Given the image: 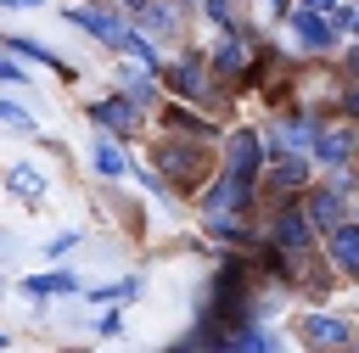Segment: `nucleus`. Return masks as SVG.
Returning <instances> with one entry per match:
<instances>
[{
  "label": "nucleus",
  "instance_id": "nucleus-10",
  "mask_svg": "<svg viewBox=\"0 0 359 353\" xmlns=\"http://www.w3.org/2000/svg\"><path fill=\"white\" fill-rule=\"evenodd\" d=\"M275 235H280V247H309V219L303 213H280Z\"/></svg>",
  "mask_w": 359,
  "mask_h": 353
},
{
  "label": "nucleus",
  "instance_id": "nucleus-19",
  "mask_svg": "<svg viewBox=\"0 0 359 353\" xmlns=\"http://www.w3.org/2000/svg\"><path fill=\"white\" fill-rule=\"evenodd\" d=\"M303 6H314V11H331V0H303Z\"/></svg>",
  "mask_w": 359,
  "mask_h": 353
},
{
  "label": "nucleus",
  "instance_id": "nucleus-12",
  "mask_svg": "<svg viewBox=\"0 0 359 353\" xmlns=\"http://www.w3.org/2000/svg\"><path fill=\"white\" fill-rule=\"evenodd\" d=\"M320 157H325V162H342V157H348V134H337V129L320 134Z\"/></svg>",
  "mask_w": 359,
  "mask_h": 353
},
{
  "label": "nucleus",
  "instance_id": "nucleus-18",
  "mask_svg": "<svg viewBox=\"0 0 359 353\" xmlns=\"http://www.w3.org/2000/svg\"><path fill=\"white\" fill-rule=\"evenodd\" d=\"M0 78H22V73H17V67H11V62H0Z\"/></svg>",
  "mask_w": 359,
  "mask_h": 353
},
{
  "label": "nucleus",
  "instance_id": "nucleus-20",
  "mask_svg": "<svg viewBox=\"0 0 359 353\" xmlns=\"http://www.w3.org/2000/svg\"><path fill=\"white\" fill-rule=\"evenodd\" d=\"M6 6H39V0H6Z\"/></svg>",
  "mask_w": 359,
  "mask_h": 353
},
{
  "label": "nucleus",
  "instance_id": "nucleus-2",
  "mask_svg": "<svg viewBox=\"0 0 359 353\" xmlns=\"http://www.w3.org/2000/svg\"><path fill=\"white\" fill-rule=\"evenodd\" d=\"M331 258L337 269L359 275V224H331Z\"/></svg>",
  "mask_w": 359,
  "mask_h": 353
},
{
  "label": "nucleus",
  "instance_id": "nucleus-5",
  "mask_svg": "<svg viewBox=\"0 0 359 353\" xmlns=\"http://www.w3.org/2000/svg\"><path fill=\"white\" fill-rule=\"evenodd\" d=\"M90 112H95V118H101V123H107V129H118V134H129V129H135V123H140V112H135V106H129V101H95V106H90Z\"/></svg>",
  "mask_w": 359,
  "mask_h": 353
},
{
  "label": "nucleus",
  "instance_id": "nucleus-9",
  "mask_svg": "<svg viewBox=\"0 0 359 353\" xmlns=\"http://www.w3.org/2000/svg\"><path fill=\"white\" fill-rule=\"evenodd\" d=\"M309 219H314L320 230H331V224L342 219V196H337V191H314V202H309Z\"/></svg>",
  "mask_w": 359,
  "mask_h": 353
},
{
  "label": "nucleus",
  "instance_id": "nucleus-11",
  "mask_svg": "<svg viewBox=\"0 0 359 353\" xmlns=\"http://www.w3.org/2000/svg\"><path fill=\"white\" fill-rule=\"evenodd\" d=\"M28 291H34V297H45V291H79V280H73V275H62V269H50V275H34V280H28Z\"/></svg>",
  "mask_w": 359,
  "mask_h": 353
},
{
  "label": "nucleus",
  "instance_id": "nucleus-16",
  "mask_svg": "<svg viewBox=\"0 0 359 353\" xmlns=\"http://www.w3.org/2000/svg\"><path fill=\"white\" fill-rule=\"evenodd\" d=\"M11 50H22V56H34V62H50V50H45V45H34V39H11Z\"/></svg>",
  "mask_w": 359,
  "mask_h": 353
},
{
  "label": "nucleus",
  "instance_id": "nucleus-15",
  "mask_svg": "<svg viewBox=\"0 0 359 353\" xmlns=\"http://www.w3.org/2000/svg\"><path fill=\"white\" fill-rule=\"evenodd\" d=\"M269 185H303V168L297 162H275L269 168Z\"/></svg>",
  "mask_w": 359,
  "mask_h": 353
},
{
  "label": "nucleus",
  "instance_id": "nucleus-7",
  "mask_svg": "<svg viewBox=\"0 0 359 353\" xmlns=\"http://www.w3.org/2000/svg\"><path fill=\"white\" fill-rule=\"evenodd\" d=\"M292 22H297V39H303V45H331V22H320V17H314V6L292 11Z\"/></svg>",
  "mask_w": 359,
  "mask_h": 353
},
{
  "label": "nucleus",
  "instance_id": "nucleus-3",
  "mask_svg": "<svg viewBox=\"0 0 359 353\" xmlns=\"http://www.w3.org/2000/svg\"><path fill=\"white\" fill-rule=\"evenodd\" d=\"M163 168H168L180 185H191V179L202 174V157H196V146H163Z\"/></svg>",
  "mask_w": 359,
  "mask_h": 353
},
{
  "label": "nucleus",
  "instance_id": "nucleus-23",
  "mask_svg": "<svg viewBox=\"0 0 359 353\" xmlns=\"http://www.w3.org/2000/svg\"><path fill=\"white\" fill-rule=\"evenodd\" d=\"M348 106H359V95H353V101H348Z\"/></svg>",
  "mask_w": 359,
  "mask_h": 353
},
{
  "label": "nucleus",
  "instance_id": "nucleus-6",
  "mask_svg": "<svg viewBox=\"0 0 359 353\" xmlns=\"http://www.w3.org/2000/svg\"><path fill=\"white\" fill-rule=\"evenodd\" d=\"M303 331H309V342H331V347H342V342H353V331H348L342 319H331V314H314V319H309Z\"/></svg>",
  "mask_w": 359,
  "mask_h": 353
},
{
  "label": "nucleus",
  "instance_id": "nucleus-14",
  "mask_svg": "<svg viewBox=\"0 0 359 353\" xmlns=\"http://www.w3.org/2000/svg\"><path fill=\"white\" fill-rule=\"evenodd\" d=\"M95 168H101V174H123V151H118V146H101V151H95Z\"/></svg>",
  "mask_w": 359,
  "mask_h": 353
},
{
  "label": "nucleus",
  "instance_id": "nucleus-17",
  "mask_svg": "<svg viewBox=\"0 0 359 353\" xmlns=\"http://www.w3.org/2000/svg\"><path fill=\"white\" fill-rule=\"evenodd\" d=\"M0 118H6V123H28V118H22V112H17L11 101H0Z\"/></svg>",
  "mask_w": 359,
  "mask_h": 353
},
{
  "label": "nucleus",
  "instance_id": "nucleus-4",
  "mask_svg": "<svg viewBox=\"0 0 359 353\" xmlns=\"http://www.w3.org/2000/svg\"><path fill=\"white\" fill-rule=\"evenodd\" d=\"M230 174L252 185V174H258V140H252V134H236V140H230Z\"/></svg>",
  "mask_w": 359,
  "mask_h": 353
},
{
  "label": "nucleus",
  "instance_id": "nucleus-1",
  "mask_svg": "<svg viewBox=\"0 0 359 353\" xmlns=\"http://www.w3.org/2000/svg\"><path fill=\"white\" fill-rule=\"evenodd\" d=\"M67 17H73L79 28H90L95 39H107V45H118V50H123V45H129V34H135V28L123 22V17H112V11H101V6H73Z\"/></svg>",
  "mask_w": 359,
  "mask_h": 353
},
{
  "label": "nucleus",
  "instance_id": "nucleus-24",
  "mask_svg": "<svg viewBox=\"0 0 359 353\" xmlns=\"http://www.w3.org/2000/svg\"><path fill=\"white\" fill-rule=\"evenodd\" d=\"M0 347H6V336H0Z\"/></svg>",
  "mask_w": 359,
  "mask_h": 353
},
{
  "label": "nucleus",
  "instance_id": "nucleus-13",
  "mask_svg": "<svg viewBox=\"0 0 359 353\" xmlns=\"http://www.w3.org/2000/svg\"><path fill=\"white\" fill-rule=\"evenodd\" d=\"M140 17H146L151 28H174V11H168V6H157V0H146V6H140Z\"/></svg>",
  "mask_w": 359,
  "mask_h": 353
},
{
  "label": "nucleus",
  "instance_id": "nucleus-8",
  "mask_svg": "<svg viewBox=\"0 0 359 353\" xmlns=\"http://www.w3.org/2000/svg\"><path fill=\"white\" fill-rule=\"evenodd\" d=\"M6 185H11V191H17L22 202H39V196H45V179H39V174H34L28 162H17V168L6 174Z\"/></svg>",
  "mask_w": 359,
  "mask_h": 353
},
{
  "label": "nucleus",
  "instance_id": "nucleus-22",
  "mask_svg": "<svg viewBox=\"0 0 359 353\" xmlns=\"http://www.w3.org/2000/svg\"><path fill=\"white\" fill-rule=\"evenodd\" d=\"M348 28H353V34H359V11H353V22H348Z\"/></svg>",
  "mask_w": 359,
  "mask_h": 353
},
{
  "label": "nucleus",
  "instance_id": "nucleus-21",
  "mask_svg": "<svg viewBox=\"0 0 359 353\" xmlns=\"http://www.w3.org/2000/svg\"><path fill=\"white\" fill-rule=\"evenodd\" d=\"M123 6H135V11H140V6H146V0H123Z\"/></svg>",
  "mask_w": 359,
  "mask_h": 353
}]
</instances>
